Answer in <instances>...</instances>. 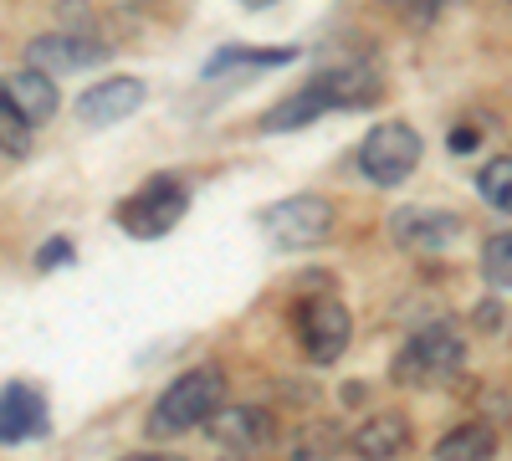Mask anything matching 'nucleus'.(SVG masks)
Returning a JSON list of instances; mask_svg holds the SVG:
<instances>
[{"instance_id": "f257e3e1", "label": "nucleus", "mask_w": 512, "mask_h": 461, "mask_svg": "<svg viewBox=\"0 0 512 461\" xmlns=\"http://www.w3.org/2000/svg\"><path fill=\"white\" fill-rule=\"evenodd\" d=\"M379 103V77L369 67H333L323 72L318 82H308L303 93H292L287 103H277L267 118H262V129L267 134H282V129H303V123L333 113V108H369Z\"/></svg>"}, {"instance_id": "f03ea898", "label": "nucleus", "mask_w": 512, "mask_h": 461, "mask_svg": "<svg viewBox=\"0 0 512 461\" xmlns=\"http://www.w3.org/2000/svg\"><path fill=\"white\" fill-rule=\"evenodd\" d=\"M226 405V374L216 364H200V369H185L175 385H169L154 410H149V436H185L195 426H205L210 415Z\"/></svg>"}, {"instance_id": "7ed1b4c3", "label": "nucleus", "mask_w": 512, "mask_h": 461, "mask_svg": "<svg viewBox=\"0 0 512 461\" xmlns=\"http://www.w3.org/2000/svg\"><path fill=\"white\" fill-rule=\"evenodd\" d=\"M461 359H466V349H461V339L446 328V323H431V328H420V333H410V344L395 354V385H415V390H436V385H446L451 374L461 369Z\"/></svg>"}, {"instance_id": "20e7f679", "label": "nucleus", "mask_w": 512, "mask_h": 461, "mask_svg": "<svg viewBox=\"0 0 512 461\" xmlns=\"http://www.w3.org/2000/svg\"><path fill=\"white\" fill-rule=\"evenodd\" d=\"M185 211H190V190L175 175H154L118 205V226L139 241H154V236L175 231L185 221Z\"/></svg>"}, {"instance_id": "39448f33", "label": "nucleus", "mask_w": 512, "mask_h": 461, "mask_svg": "<svg viewBox=\"0 0 512 461\" xmlns=\"http://www.w3.org/2000/svg\"><path fill=\"white\" fill-rule=\"evenodd\" d=\"M262 231L272 246H287V251H308V246H323L328 231H333V205L318 200V195H292V200H277L262 211Z\"/></svg>"}, {"instance_id": "423d86ee", "label": "nucleus", "mask_w": 512, "mask_h": 461, "mask_svg": "<svg viewBox=\"0 0 512 461\" xmlns=\"http://www.w3.org/2000/svg\"><path fill=\"white\" fill-rule=\"evenodd\" d=\"M420 164V134L410 129V123H379V129H369V139L359 144V170L364 180L395 190L400 180H410V170Z\"/></svg>"}, {"instance_id": "0eeeda50", "label": "nucleus", "mask_w": 512, "mask_h": 461, "mask_svg": "<svg viewBox=\"0 0 512 461\" xmlns=\"http://www.w3.org/2000/svg\"><path fill=\"white\" fill-rule=\"evenodd\" d=\"M349 308L338 298H303L297 303V344H303V354L313 364H333L338 354L349 349Z\"/></svg>"}, {"instance_id": "6e6552de", "label": "nucleus", "mask_w": 512, "mask_h": 461, "mask_svg": "<svg viewBox=\"0 0 512 461\" xmlns=\"http://www.w3.org/2000/svg\"><path fill=\"white\" fill-rule=\"evenodd\" d=\"M144 108V82L139 77H108L98 88H88L77 98V118L88 129H108V123H123L128 113Z\"/></svg>"}, {"instance_id": "1a4fd4ad", "label": "nucleus", "mask_w": 512, "mask_h": 461, "mask_svg": "<svg viewBox=\"0 0 512 461\" xmlns=\"http://www.w3.org/2000/svg\"><path fill=\"white\" fill-rule=\"evenodd\" d=\"M47 436V395L36 385H6L0 390V441H36Z\"/></svg>"}, {"instance_id": "9d476101", "label": "nucleus", "mask_w": 512, "mask_h": 461, "mask_svg": "<svg viewBox=\"0 0 512 461\" xmlns=\"http://www.w3.org/2000/svg\"><path fill=\"white\" fill-rule=\"evenodd\" d=\"M205 426H210V436H216L221 446H231V451H262L277 436L272 415L262 405H221Z\"/></svg>"}, {"instance_id": "9b49d317", "label": "nucleus", "mask_w": 512, "mask_h": 461, "mask_svg": "<svg viewBox=\"0 0 512 461\" xmlns=\"http://www.w3.org/2000/svg\"><path fill=\"white\" fill-rule=\"evenodd\" d=\"M26 57L41 72H82V67L108 62V47L103 41H88V36H36L26 47Z\"/></svg>"}, {"instance_id": "f8f14e48", "label": "nucleus", "mask_w": 512, "mask_h": 461, "mask_svg": "<svg viewBox=\"0 0 512 461\" xmlns=\"http://www.w3.org/2000/svg\"><path fill=\"white\" fill-rule=\"evenodd\" d=\"M461 236V216L451 211H431V205H415V211L395 216V241L410 251H441Z\"/></svg>"}, {"instance_id": "ddd939ff", "label": "nucleus", "mask_w": 512, "mask_h": 461, "mask_svg": "<svg viewBox=\"0 0 512 461\" xmlns=\"http://www.w3.org/2000/svg\"><path fill=\"white\" fill-rule=\"evenodd\" d=\"M349 446H354V456H364V461H395V456L410 446V421H405V415H395V410L369 415V421L349 436Z\"/></svg>"}, {"instance_id": "4468645a", "label": "nucleus", "mask_w": 512, "mask_h": 461, "mask_svg": "<svg viewBox=\"0 0 512 461\" xmlns=\"http://www.w3.org/2000/svg\"><path fill=\"white\" fill-rule=\"evenodd\" d=\"M0 88H6V98L16 103V113L31 123V129H36V123H47V118L57 113V88H52V77L41 72V67H26V72L6 77Z\"/></svg>"}, {"instance_id": "2eb2a0df", "label": "nucleus", "mask_w": 512, "mask_h": 461, "mask_svg": "<svg viewBox=\"0 0 512 461\" xmlns=\"http://www.w3.org/2000/svg\"><path fill=\"white\" fill-rule=\"evenodd\" d=\"M497 456V431L482 421H466L436 441V461H492Z\"/></svg>"}, {"instance_id": "dca6fc26", "label": "nucleus", "mask_w": 512, "mask_h": 461, "mask_svg": "<svg viewBox=\"0 0 512 461\" xmlns=\"http://www.w3.org/2000/svg\"><path fill=\"white\" fill-rule=\"evenodd\" d=\"M344 446H349V436H344V426H338V421H313V426H297L292 431L287 456L292 461H328V456H338Z\"/></svg>"}, {"instance_id": "f3484780", "label": "nucleus", "mask_w": 512, "mask_h": 461, "mask_svg": "<svg viewBox=\"0 0 512 461\" xmlns=\"http://www.w3.org/2000/svg\"><path fill=\"white\" fill-rule=\"evenodd\" d=\"M292 57H297L292 47H226V52H216V62L205 67V77H221L231 67H287Z\"/></svg>"}, {"instance_id": "a211bd4d", "label": "nucleus", "mask_w": 512, "mask_h": 461, "mask_svg": "<svg viewBox=\"0 0 512 461\" xmlns=\"http://www.w3.org/2000/svg\"><path fill=\"white\" fill-rule=\"evenodd\" d=\"M477 190H482V200L492 205V211H507V216H512V159H507V154L492 159L487 170L477 175Z\"/></svg>"}, {"instance_id": "6ab92c4d", "label": "nucleus", "mask_w": 512, "mask_h": 461, "mask_svg": "<svg viewBox=\"0 0 512 461\" xmlns=\"http://www.w3.org/2000/svg\"><path fill=\"white\" fill-rule=\"evenodd\" d=\"M482 277L492 287H512V231H502L482 246Z\"/></svg>"}, {"instance_id": "aec40b11", "label": "nucleus", "mask_w": 512, "mask_h": 461, "mask_svg": "<svg viewBox=\"0 0 512 461\" xmlns=\"http://www.w3.org/2000/svg\"><path fill=\"white\" fill-rule=\"evenodd\" d=\"M0 144H6L11 154H26L31 149V123L16 113V103L6 98V88H0Z\"/></svg>"}, {"instance_id": "412c9836", "label": "nucleus", "mask_w": 512, "mask_h": 461, "mask_svg": "<svg viewBox=\"0 0 512 461\" xmlns=\"http://www.w3.org/2000/svg\"><path fill=\"white\" fill-rule=\"evenodd\" d=\"M67 257H72L67 241H47V246H41V267H62Z\"/></svg>"}, {"instance_id": "4be33fe9", "label": "nucleus", "mask_w": 512, "mask_h": 461, "mask_svg": "<svg viewBox=\"0 0 512 461\" xmlns=\"http://www.w3.org/2000/svg\"><path fill=\"white\" fill-rule=\"evenodd\" d=\"M451 149H456V154L477 149V134H472V129H456V134H451Z\"/></svg>"}, {"instance_id": "5701e85b", "label": "nucleus", "mask_w": 512, "mask_h": 461, "mask_svg": "<svg viewBox=\"0 0 512 461\" xmlns=\"http://www.w3.org/2000/svg\"><path fill=\"white\" fill-rule=\"evenodd\" d=\"M410 6H415V11H425V16H431V11H446L451 0H410Z\"/></svg>"}, {"instance_id": "b1692460", "label": "nucleus", "mask_w": 512, "mask_h": 461, "mask_svg": "<svg viewBox=\"0 0 512 461\" xmlns=\"http://www.w3.org/2000/svg\"><path fill=\"white\" fill-rule=\"evenodd\" d=\"M118 461H180V456H118Z\"/></svg>"}, {"instance_id": "393cba45", "label": "nucleus", "mask_w": 512, "mask_h": 461, "mask_svg": "<svg viewBox=\"0 0 512 461\" xmlns=\"http://www.w3.org/2000/svg\"><path fill=\"white\" fill-rule=\"evenodd\" d=\"M241 6H251V11H262V6H277V0H241Z\"/></svg>"}]
</instances>
